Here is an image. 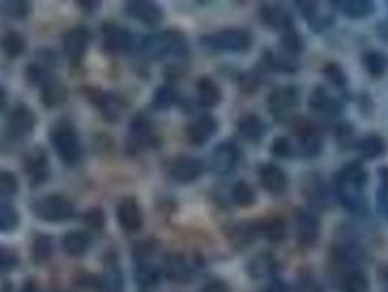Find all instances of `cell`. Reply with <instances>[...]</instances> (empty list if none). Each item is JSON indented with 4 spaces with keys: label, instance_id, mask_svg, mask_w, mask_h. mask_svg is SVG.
Returning a JSON list of instances; mask_svg holds the SVG:
<instances>
[{
    "label": "cell",
    "instance_id": "1",
    "mask_svg": "<svg viewBox=\"0 0 388 292\" xmlns=\"http://www.w3.org/2000/svg\"><path fill=\"white\" fill-rule=\"evenodd\" d=\"M143 53L152 59H175L182 60L189 54L187 40L180 31H165L155 34L143 41Z\"/></svg>",
    "mask_w": 388,
    "mask_h": 292
},
{
    "label": "cell",
    "instance_id": "2",
    "mask_svg": "<svg viewBox=\"0 0 388 292\" xmlns=\"http://www.w3.org/2000/svg\"><path fill=\"white\" fill-rule=\"evenodd\" d=\"M201 44L204 47L213 52L225 53H245L251 49L253 37L245 30L228 28L201 37Z\"/></svg>",
    "mask_w": 388,
    "mask_h": 292
},
{
    "label": "cell",
    "instance_id": "3",
    "mask_svg": "<svg viewBox=\"0 0 388 292\" xmlns=\"http://www.w3.org/2000/svg\"><path fill=\"white\" fill-rule=\"evenodd\" d=\"M52 142L59 153L60 160L69 167L76 165L81 161L82 148L75 130L67 124H59L52 132Z\"/></svg>",
    "mask_w": 388,
    "mask_h": 292
},
{
    "label": "cell",
    "instance_id": "4",
    "mask_svg": "<svg viewBox=\"0 0 388 292\" xmlns=\"http://www.w3.org/2000/svg\"><path fill=\"white\" fill-rule=\"evenodd\" d=\"M33 209L40 219L47 222H63L75 215V205L61 194H49L38 199Z\"/></svg>",
    "mask_w": 388,
    "mask_h": 292
},
{
    "label": "cell",
    "instance_id": "5",
    "mask_svg": "<svg viewBox=\"0 0 388 292\" xmlns=\"http://www.w3.org/2000/svg\"><path fill=\"white\" fill-rule=\"evenodd\" d=\"M301 103V93L298 86L285 85L278 86L267 95V110L276 119H286Z\"/></svg>",
    "mask_w": 388,
    "mask_h": 292
},
{
    "label": "cell",
    "instance_id": "6",
    "mask_svg": "<svg viewBox=\"0 0 388 292\" xmlns=\"http://www.w3.org/2000/svg\"><path fill=\"white\" fill-rule=\"evenodd\" d=\"M295 234L296 241L304 249H311L318 240L322 230H319V221L318 218L307 211V209H296L295 212Z\"/></svg>",
    "mask_w": 388,
    "mask_h": 292
},
{
    "label": "cell",
    "instance_id": "7",
    "mask_svg": "<svg viewBox=\"0 0 388 292\" xmlns=\"http://www.w3.org/2000/svg\"><path fill=\"white\" fill-rule=\"evenodd\" d=\"M89 38L90 35L85 28H74L64 34L63 52L67 62L72 66H78L82 63L88 50Z\"/></svg>",
    "mask_w": 388,
    "mask_h": 292
},
{
    "label": "cell",
    "instance_id": "8",
    "mask_svg": "<svg viewBox=\"0 0 388 292\" xmlns=\"http://www.w3.org/2000/svg\"><path fill=\"white\" fill-rule=\"evenodd\" d=\"M241 160V151L233 142L218 145L212 153V168L219 175L231 174Z\"/></svg>",
    "mask_w": 388,
    "mask_h": 292
},
{
    "label": "cell",
    "instance_id": "9",
    "mask_svg": "<svg viewBox=\"0 0 388 292\" xmlns=\"http://www.w3.org/2000/svg\"><path fill=\"white\" fill-rule=\"evenodd\" d=\"M257 175H259L261 187L273 196L283 194L288 190L289 178L286 173L275 164L267 163V164L259 165Z\"/></svg>",
    "mask_w": 388,
    "mask_h": 292
},
{
    "label": "cell",
    "instance_id": "10",
    "mask_svg": "<svg viewBox=\"0 0 388 292\" xmlns=\"http://www.w3.org/2000/svg\"><path fill=\"white\" fill-rule=\"evenodd\" d=\"M362 192L363 190H359L345 182H341V180L336 175L334 194L341 204V206L348 209L351 214L362 215L365 211H367V200H365Z\"/></svg>",
    "mask_w": 388,
    "mask_h": 292
},
{
    "label": "cell",
    "instance_id": "11",
    "mask_svg": "<svg viewBox=\"0 0 388 292\" xmlns=\"http://www.w3.org/2000/svg\"><path fill=\"white\" fill-rule=\"evenodd\" d=\"M261 24L273 31H286L293 28V18L290 12L282 5L263 4L259 9Z\"/></svg>",
    "mask_w": 388,
    "mask_h": 292
},
{
    "label": "cell",
    "instance_id": "12",
    "mask_svg": "<svg viewBox=\"0 0 388 292\" xmlns=\"http://www.w3.org/2000/svg\"><path fill=\"white\" fill-rule=\"evenodd\" d=\"M126 12L143 22L148 27H156L164 21V11L158 4L148 2V0H131L126 4Z\"/></svg>",
    "mask_w": 388,
    "mask_h": 292
},
{
    "label": "cell",
    "instance_id": "13",
    "mask_svg": "<svg viewBox=\"0 0 388 292\" xmlns=\"http://www.w3.org/2000/svg\"><path fill=\"white\" fill-rule=\"evenodd\" d=\"M308 107L315 111V113H322L326 116H339L345 108V104L341 100L333 98L324 86H315L308 98Z\"/></svg>",
    "mask_w": 388,
    "mask_h": 292
},
{
    "label": "cell",
    "instance_id": "14",
    "mask_svg": "<svg viewBox=\"0 0 388 292\" xmlns=\"http://www.w3.org/2000/svg\"><path fill=\"white\" fill-rule=\"evenodd\" d=\"M204 173V164L193 156H180L171 165V177L178 183H194Z\"/></svg>",
    "mask_w": 388,
    "mask_h": 292
},
{
    "label": "cell",
    "instance_id": "15",
    "mask_svg": "<svg viewBox=\"0 0 388 292\" xmlns=\"http://www.w3.org/2000/svg\"><path fill=\"white\" fill-rule=\"evenodd\" d=\"M117 218L124 231L138 233L143 223V216L138 200L133 197L123 199L117 208Z\"/></svg>",
    "mask_w": 388,
    "mask_h": 292
},
{
    "label": "cell",
    "instance_id": "16",
    "mask_svg": "<svg viewBox=\"0 0 388 292\" xmlns=\"http://www.w3.org/2000/svg\"><path fill=\"white\" fill-rule=\"evenodd\" d=\"M219 129V123L213 116H201L187 127V139L196 146L209 142Z\"/></svg>",
    "mask_w": 388,
    "mask_h": 292
},
{
    "label": "cell",
    "instance_id": "17",
    "mask_svg": "<svg viewBox=\"0 0 388 292\" xmlns=\"http://www.w3.org/2000/svg\"><path fill=\"white\" fill-rule=\"evenodd\" d=\"M35 115L27 107V105H19L16 107L9 117V132L13 138L22 139L27 138L28 134L35 127Z\"/></svg>",
    "mask_w": 388,
    "mask_h": 292
},
{
    "label": "cell",
    "instance_id": "18",
    "mask_svg": "<svg viewBox=\"0 0 388 292\" xmlns=\"http://www.w3.org/2000/svg\"><path fill=\"white\" fill-rule=\"evenodd\" d=\"M230 241L238 250H244L260 237L259 221H244L238 222L230 230Z\"/></svg>",
    "mask_w": 388,
    "mask_h": 292
},
{
    "label": "cell",
    "instance_id": "19",
    "mask_svg": "<svg viewBox=\"0 0 388 292\" xmlns=\"http://www.w3.org/2000/svg\"><path fill=\"white\" fill-rule=\"evenodd\" d=\"M267 132V127L264 122L256 116V115H245L238 120V133L240 136L249 142V144H259L264 138Z\"/></svg>",
    "mask_w": 388,
    "mask_h": 292
},
{
    "label": "cell",
    "instance_id": "20",
    "mask_svg": "<svg viewBox=\"0 0 388 292\" xmlns=\"http://www.w3.org/2000/svg\"><path fill=\"white\" fill-rule=\"evenodd\" d=\"M197 103L203 108H213L222 101V91L219 85L209 76H203L196 83Z\"/></svg>",
    "mask_w": 388,
    "mask_h": 292
},
{
    "label": "cell",
    "instance_id": "21",
    "mask_svg": "<svg viewBox=\"0 0 388 292\" xmlns=\"http://www.w3.org/2000/svg\"><path fill=\"white\" fill-rule=\"evenodd\" d=\"M248 275L253 279H266L276 275L278 262L270 253H260L248 262Z\"/></svg>",
    "mask_w": 388,
    "mask_h": 292
},
{
    "label": "cell",
    "instance_id": "22",
    "mask_svg": "<svg viewBox=\"0 0 388 292\" xmlns=\"http://www.w3.org/2000/svg\"><path fill=\"white\" fill-rule=\"evenodd\" d=\"M164 272L170 281L189 282L193 276V266L182 255H171L165 260Z\"/></svg>",
    "mask_w": 388,
    "mask_h": 292
},
{
    "label": "cell",
    "instance_id": "23",
    "mask_svg": "<svg viewBox=\"0 0 388 292\" xmlns=\"http://www.w3.org/2000/svg\"><path fill=\"white\" fill-rule=\"evenodd\" d=\"M355 148L362 160L372 161V160H378V158H381V156L385 155L388 145H387L385 139L382 136H380V134H370V136L358 141Z\"/></svg>",
    "mask_w": 388,
    "mask_h": 292
},
{
    "label": "cell",
    "instance_id": "24",
    "mask_svg": "<svg viewBox=\"0 0 388 292\" xmlns=\"http://www.w3.org/2000/svg\"><path fill=\"white\" fill-rule=\"evenodd\" d=\"M25 168L28 175L31 177L33 183L40 185L49 175V161L47 155L40 148L34 149L25 160Z\"/></svg>",
    "mask_w": 388,
    "mask_h": 292
},
{
    "label": "cell",
    "instance_id": "25",
    "mask_svg": "<svg viewBox=\"0 0 388 292\" xmlns=\"http://www.w3.org/2000/svg\"><path fill=\"white\" fill-rule=\"evenodd\" d=\"M279 50H281V56L295 60L305 50L304 37L295 30V27L283 31L279 41Z\"/></svg>",
    "mask_w": 388,
    "mask_h": 292
},
{
    "label": "cell",
    "instance_id": "26",
    "mask_svg": "<svg viewBox=\"0 0 388 292\" xmlns=\"http://www.w3.org/2000/svg\"><path fill=\"white\" fill-rule=\"evenodd\" d=\"M97 288L100 292H123L124 279L117 263L107 264L102 275L97 279Z\"/></svg>",
    "mask_w": 388,
    "mask_h": 292
},
{
    "label": "cell",
    "instance_id": "27",
    "mask_svg": "<svg viewBox=\"0 0 388 292\" xmlns=\"http://www.w3.org/2000/svg\"><path fill=\"white\" fill-rule=\"evenodd\" d=\"M333 260L341 267H353L363 259L362 247L356 243L340 244L331 250Z\"/></svg>",
    "mask_w": 388,
    "mask_h": 292
},
{
    "label": "cell",
    "instance_id": "28",
    "mask_svg": "<svg viewBox=\"0 0 388 292\" xmlns=\"http://www.w3.org/2000/svg\"><path fill=\"white\" fill-rule=\"evenodd\" d=\"M260 237H264L270 243H282L286 238L288 227L286 221L281 216H269L267 219L259 221Z\"/></svg>",
    "mask_w": 388,
    "mask_h": 292
},
{
    "label": "cell",
    "instance_id": "29",
    "mask_svg": "<svg viewBox=\"0 0 388 292\" xmlns=\"http://www.w3.org/2000/svg\"><path fill=\"white\" fill-rule=\"evenodd\" d=\"M67 98V89L66 86L53 78H50L47 82L42 83L41 88V103L47 108H53L64 103Z\"/></svg>",
    "mask_w": 388,
    "mask_h": 292
},
{
    "label": "cell",
    "instance_id": "30",
    "mask_svg": "<svg viewBox=\"0 0 388 292\" xmlns=\"http://www.w3.org/2000/svg\"><path fill=\"white\" fill-rule=\"evenodd\" d=\"M133 37L130 33L124 31L123 28L114 27L105 31L104 38V49L110 53H122L131 47Z\"/></svg>",
    "mask_w": 388,
    "mask_h": 292
},
{
    "label": "cell",
    "instance_id": "31",
    "mask_svg": "<svg viewBox=\"0 0 388 292\" xmlns=\"http://www.w3.org/2000/svg\"><path fill=\"white\" fill-rule=\"evenodd\" d=\"M339 5L341 13L351 19H363L374 13L375 5L371 0H341V2H333Z\"/></svg>",
    "mask_w": 388,
    "mask_h": 292
},
{
    "label": "cell",
    "instance_id": "32",
    "mask_svg": "<svg viewBox=\"0 0 388 292\" xmlns=\"http://www.w3.org/2000/svg\"><path fill=\"white\" fill-rule=\"evenodd\" d=\"M337 177L359 190H363L365 186L368 183V171L363 168L362 164L359 163H349L346 165L341 167V170L337 173Z\"/></svg>",
    "mask_w": 388,
    "mask_h": 292
},
{
    "label": "cell",
    "instance_id": "33",
    "mask_svg": "<svg viewBox=\"0 0 388 292\" xmlns=\"http://www.w3.org/2000/svg\"><path fill=\"white\" fill-rule=\"evenodd\" d=\"M90 245V238L83 231H71L63 237V250L74 257L83 256Z\"/></svg>",
    "mask_w": 388,
    "mask_h": 292
},
{
    "label": "cell",
    "instance_id": "34",
    "mask_svg": "<svg viewBox=\"0 0 388 292\" xmlns=\"http://www.w3.org/2000/svg\"><path fill=\"white\" fill-rule=\"evenodd\" d=\"M362 64L374 79L382 78L388 71V57L377 50H368L362 54Z\"/></svg>",
    "mask_w": 388,
    "mask_h": 292
},
{
    "label": "cell",
    "instance_id": "35",
    "mask_svg": "<svg viewBox=\"0 0 388 292\" xmlns=\"http://www.w3.org/2000/svg\"><path fill=\"white\" fill-rule=\"evenodd\" d=\"M94 101L107 120H117L123 113L124 105L117 95L100 93L97 97H94Z\"/></svg>",
    "mask_w": 388,
    "mask_h": 292
},
{
    "label": "cell",
    "instance_id": "36",
    "mask_svg": "<svg viewBox=\"0 0 388 292\" xmlns=\"http://www.w3.org/2000/svg\"><path fill=\"white\" fill-rule=\"evenodd\" d=\"M159 278H161V272H159V269L155 264L142 260L136 266L134 281L138 285L143 288H152L159 282Z\"/></svg>",
    "mask_w": 388,
    "mask_h": 292
},
{
    "label": "cell",
    "instance_id": "37",
    "mask_svg": "<svg viewBox=\"0 0 388 292\" xmlns=\"http://www.w3.org/2000/svg\"><path fill=\"white\" fill-rule=\"evenodd\" d=\"M234 204L240 208H251L256 205L257 202V193L254 187L248 185L244 180H240L238 183L234 185L233 192H231Z\"/></svg>",
    "mask_w": 388,
    "mask_h": 292
},
{
    "label": "cell",
    "instance_id": "38",
    "mask_svg": "<svg viewBox=\"0 0 388 292\" xmlns=\"http://www.w3.org/2000/svg\"><path fill=\"white\" fill-rule=\"evenodd\" d=\"M341 292H368L370 291V279L362 271L353 269L348 272L340 282Z\"/></svg>",
    "mask_w": 388,
    "mask_h": 292
},
{
    "label": "cell",
    "instance_id": "39",
    "mask_svg": "<svg viewBox=\"0 0 388 292\" xmlns=\"http://www.w3.org/2000/svg\"><path fill=\"white\" fill-rule=\"evenodd\" d=\"M53 252H54V244H53V238L50 235L40 234L34 238L33 245H31L33 260H35L37 263L47 262L52 257Z\"/></svg>",
    "mask_w": 388,
    "mask_h": 292
},
{
    "label": "cell",
    "instance_id": "40",
    "mask_svg": "<svg viewBox=\"0 0 388 292\" xmlns=\"http://www.w3.org/2000/svg\"><path fill=\"white\" fill-rule=\"evenodd\" d=\"M323 75L324 78L327 79V82L334 86L336 89H339V91H346L348 89V76H346V72L343 71V67H341L339 63H327L324 67H323Z\"/></svg>",
    "mask_w": 388,
    "mask_h": 292
},
{
    "label": "cell",
    "instance_id": "41",
    "mask_svg": "<svg viewBox=\"0 0 388 292\" xmlns=\"http://www.w3.org/2000/svg\"><path fill=\"white\" fill-rule=\"evenodd\" d=\"M0 46H2V50L8 57L15 59L25 52V40L20 34L9 31L4 35Z\"/></svg>",
    "mask_w": 388,
    "mask_h": 292
},
{
    "label": "cell",
    "instance_id": "42",
    "mask_svg": "<svg viewBox=\"0 0 388 292\" xmlns=\"http://www.w3.org/2000/svg\"><path fill=\"white\" fill-rule=\"evenodd\" d=\"M130 133H131V139L134 145H148L152 142V138H153L149 122L142 116L136 117L133 120Z\"/></svg>",
    "mask_w": 388,
    "mask_h": 292
},
{
    "label": "cell",
    "instance_id": "43",
    "mask_svg": "<svg viewBox=\"0 0 388 292\" xmlns=\"http://www.w3.org/2000/svg\"><path fill=\"white\" fill-rule=\"evenodd\" d=\"M177 91L171 85H163L156 89L152 104L158 110H168L177 103Z\"/></svg>",
    "mask_w": 388,
    "mask_h": 292
},
{
    "label": "cell",
    "instance_id": "44",
    "mask_svg": "<svg viewBox=\"0 0 388 292\" xmlns=\"http://www.w3.org/2000/svg\"><path fill=\"white\" fill-rule=\"evenodd\" d=\"M380 187L377 192L378 211L388 218V167H381L378 171Z\"/></svg>",
    "mask_w": 388,
    "mask_h": 292
},
{
    "label": "cell",
    "instance_id": "45",
    "mask_svg": "<svg viewBox=\"0 0 388 292\" xmlns=\"http://www.w3.org/2000/svg\"><path fill=\"white\" fill-rule=\"evenodd\" d=\"M336 142L341 149H349L356 146L355 129L349 122H341L336 127Z\"/></svg>",
    "mask_w": 388,
    "mask_h": 292
},
{
    "label": "cell",
    "instance_id": "46",
    "mask_svg": "<svg viewBox=\"0 0 388 292\" xmlns=\"http://www.w3.org/2000/svg\"><path fill=\"white\" fill-rule=\"evenodd\" d=\"M270 152L273 156H276L279 160H289L295 155L293 142L286 136H279L273 141Z\"/></svg>",
    "mask_w": 388,
    "mask_h": 292
},
{
    "label": "cell",
    "instance_id": "47",
    "mask_svg": "<svg viewBox=\"0 0 388 292\" xmlns=\"http://www.w3.org/2000/svg\"><path fill=\"white\" fill-rule=\"evenodd\" d=\"M19 216L13 206L0 204V231H12L18 227Z\"/></svg>",
    "mask_w": 388,
    "mask_h": 292
},
{
    "label": "cell",
    "instance_id": "48",
    "mask_svg": "<svg viewBox=\"0 0 388 292\" xmlns=\"http://www.w3.org/2000/svg\"><path fill=\"white\" fill-rule=\"evenodd\" d=\"M261 74L254 71V72H247V74H242L240 75L238 78V85H240V89L244 93V94H254L257 89L260 88L261 85Z\"/></svg>",
    "mask_w": 388,
    "mask_h": 292
},
{
    "label": "cell",
    "instance_id": "49",
    "mask_svg": "<svg viewBox=\"0 0 388 292\" xmlns=\"http://www.w3.org/2000/svg\"><path fill=\"white\" fill-rule=\"evenodd\" d=\"M18 180L9 171H0V199H9L18 193Z\"/></svg>",
    "mask_w": 388,
    "mask_h": 292
},
{
    "label": "cell",
    "instance_id": "50",
    "mask_svg": "<svg viewBox=\"0 0 388 292\" xmlns=\"http://www.w3.org/2000/svg\"><path fill=\"white\" fill-rule=\"evenodd\" d=\"M83 222L86 223V226L89 228L93 230H101L104 227L105 223V214L98 209V208H94V209H89L88 212H85L83 215Z\"/></svg>",
    "mask_w": 388,
    "mask_h": 292
},
{
    "label": "cell",
    "instance_id": "51",
    "mask_svg": "<svg viewBox=\"0 0 388 292\" xmlns=\"http://www.w3.org/2000/svg\"><path fill=\"white\" fill-rule=\"evenodd\" d=\"M18 263V256L16 253L9 249L6 245L0 244V272H5L12 269Z\"/></svg>",
    "mask_w": 388,
    "mask_h": 292
},
{
    "label": "cell",
    "instance_id": "52",
    "mask_svg": "<svg viewBox=\"0 0 388 292\" xmlns=\"http://www.w3.org/2000/svg\"><path fill=\"white\" fill-rule=\"evenodd\" d=\"M30 13V4L27 2H8L6 5V15L13 19H22Z\"/></svg>",
    "mask_w": 388,
    "mask_h": 292
},
{
    "label": "cell",
    "instance_id": "53",
    "mask_svg": "<svg viewBox=\"0 0 388 292\" xmlns=\"http://www.w3.org/2000/svg\"><path fill=\"white\" fill-rule=\"evenodd\" d=\"M201 292H231V289L222 281H213L204 286Z\"/></svg>",
    "mask_w": 388,
    "mask_h": 292
},
{
    "label": "cell",
    "instance_id": "54",
    "mask_svg": "<svg viewBox=\"0 0 388 292\" xmlns=\"http://www.w3.org/2000/svg\"><path fill=\"white\" fill-rule=\"evenodd\" d=\"M264 292H288V286L281 279H271L270 284L266 286Z\"/></svg>",
    "mask_w": 388,
    "mask_h": 292
},
{
    "label": "cell",
    "instance_id": "55",
    "mask_svg": "<svg viewBox=\"0 0 388 292\" xmlns=\"http://www.w3.org/2000/svg\"><path fill=\"white\" fill-rule=\"evenodd\" d=\"M98 5H100L98 2H90V0H88V2H85V0L79 2V6H82L83 9H88V11H94Z\"/></svg>",
    "mask_w": 388,
    "mask_h": 292
},
{
    "label": "cell",
    "instance_id": "56",
    "mask_svg": "<svg viewBox=\"0 0 388 292\" xmlns=\"http://www.w3.org/2000/svg\"><path fill=\"white\" fill-rule=\"evenodd\" d=\"M20 292H38V289H37V285L34 282H27Z\"/></svg>",
    "mask_w": 388,
    "mask_h": 292
},
{
    "label": "cell",
    "instance_id": "57",
    "mask_svg": "<svg viewBox=\"0 0 388 292\" xmlns=\"http://www.w3.org/2000/svg\"><path fill=\"white\" fill-rule=\"evenodd\" d=\"M385 279H387V291H385V292H388V271H387V275H385Z\"/></svg>",
    "mask_w": 388,
    "mask_h": 292
}]
</instances>
